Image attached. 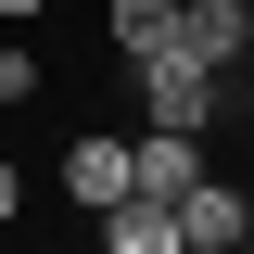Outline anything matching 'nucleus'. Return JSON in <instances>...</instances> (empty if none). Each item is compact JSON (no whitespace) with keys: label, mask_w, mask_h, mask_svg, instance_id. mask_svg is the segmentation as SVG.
I'll return each instance as SVG.
<instances>
[{"label":"nucleus","mask_w":254,"mask_h":254,"mask_svg":"<svg viewBox=\"0 0 254 254\" xmlns=\"http://www.w3.org/2000/svg\"><path fill=\"white\" fill-rule=\"evenodd\" d=\"M127 102H140V127H178V140H203V127L229 115V76H203L190 51H140V64H127Z\"/></svg>","instance_id":"f257e3e1"},{"label":"nucleus","mask_w":254,"mask_h":254,"mask_svg":"<svg viewBox=\"0 0 254 254\" xmlns=\"http://www.w3.org/2000/svg\"><path fill=\"white\" fill-rule=\"evenodd\" d=\"M51 190L76 203V216H115L127 203V127H76V140L51 153Z\"/></svg>","instance_id":"f03ea898"},{"label":"nucleus","mask_w":254,"mask_h":254,"mask_svg":"<svg viewBox=\"0 0 254 254\" xmlns=\"http://www.w3.org/2000/svg\"><path fill=\"white\" fill-rule=\"evenodd\" d=\"M165 51H190L203 76H254V0H178Z\"/></svg>","instance_id":"7ed1b4c3"},{"label":"nucleus","mask_w":254,"mask_h":254,"mask_svg":"<svg viewBox=\"0 0 254 254\" xmlns=\"http://www.w3.org/2000/svg\"><path fill=\"white\" fill-rule=\"evenodd\" d=\"M178 242H190V254H229V242H254V190L203 165V178L178 190Z\"/></svg>","instance_id":"20e7f679"},{"label":"nucleus","mask_w":254,"mask_h":254,"mask_svg":"<svg viewBox=\"0 0 254 254\" xmlns=\"http://www.w3.org/2000/svg\"><path fill=\"white\" fill-rule=\"evenodd\" d=\"M190 178H203V140H178V127H127V190H140V203H178Z\"/></svg>","instance_id":"39448f33"},{"label":"nucleus","mask_w":254,"mask_h":254,"mask_svg":"<svg viewBox=\"0 0 254 254\" xmlns=\"http://www.w3.org/2000/svg\"><path fill=\"white\" fill-rule=\"evenodd\" d=\"M89 229H102V254H190L178 242V203H140V190H127L115 216H89Z\"/></svg>","instance_id":"423d86ee"},{"label":"nucleus","mask_w":254,"mask_h":254,"mask_svg":"<svg viewBox=\"0 0 254 254\" xmlns=\"http://www.w3.org/2000/svg\"><path fill=\"white\" fill-rule=\"evenodd\" d=\"M165 38H178V0H102V51H115V64L165 51Z\"/></svg>","instance_id":"0eeeda50"},{"label":"nucleus","mask_w":254,"mask_h":254,"mask_svg":"<svg viewBox=\"0 0 254 254\" xmlns=\"http://www.w3.org/2000/svg\"><path fill=\"white\" fill-rule=\"evenodd\" d=\"M38 89H51V64H38V51H26V38H0V115H26V102H38Z\"/></svg>","instance_id":"6e6552de"},{"label":"nucleus","mask_w":254,"mask_h":254,"mask_svg":"<svg viewBox=\"0 0 254 254\" xmlns=\"http://www.w3.org/2000/svg\"><path fill=\"white\" fill-rule=\"evenodd\" d=\"M26 216V153H0V229Z\"/></svg>","instance_id":"1a4fd4ad"},{"label":"nucleus","mask_w":254,"mask_h":254,"mask_svg":"<svg viewBox=\"0 0 254 254\" xmlns=\"http://www.w3.org/2000/svg\"><path fill=\"white\" fill-rule=\"evenodd\" d=\"M38 13H51V0H0V26H38Z\"/></svg>","instance_id":"9d476101"},{"label":"nucleus","mask_w":254,"mask_h":254,"mask_svg":"<svg viewBox=\"0 0 254 254\" xmlns=\"http://www.w3.org/2000/svg\"><path fill=\"white\" fill-rule=\"evenodd\" d=\"M0 254H13V229H0Z\"/></svg>","instance_id":"9b49d317"},{"label":"nucleus","mask_w":254,"mask_h":254,"mask_svg":"<svg viewBox=\"0 0 254 254\" xmlns=\"http://www.w3.org/2000/svg\"><path fill=\"white\" fill-rule=\"evenodd\" d=\"M229 254H254V242H229Z\"/></svg>","instance_id":"f8f14e48"}]
</instances>
